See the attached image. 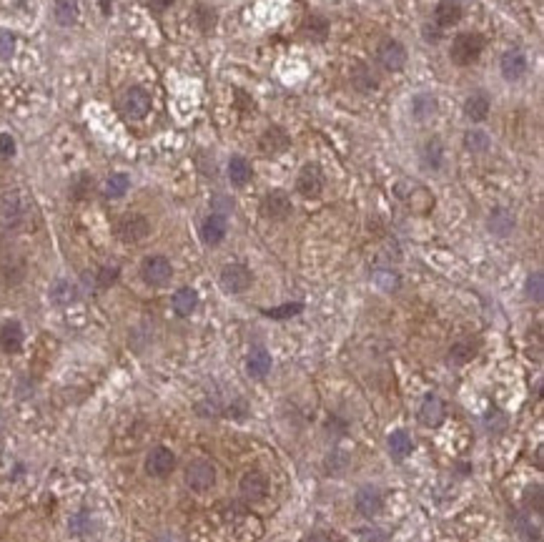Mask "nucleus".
Masks as SVG:
<instances>
[{"label": "nucleus", "mask_w": 544, "mask_h": 542, "mask_svg": "<svg viewBox=\"0 0 544 542\" xmlns=\"http://www.w3.org/2000/svg\"><path fill=\"white\" fill-rule=\"evenodd\" d=\"M441 33L439 28H432V26H424V41L427 43H439Z\"/></svg>", "instance_id": "46"}, {"label": "nucleus", "mask_w": 544, "mask_h": 542, "mask_svg": "<svg viewBox=\"0 0 544 542\" xmlns=\"http://www.w3.org/2000/svg\"><path fill=\"white\" fill-rule=\"evenodd\" d=\"M171 304H173V312L179 314V317H191L196 312V306H199V294L191 286H183V289H179V292L173 294Z\"/></svg>", "instance_id": "24"}, {"label": "nucleus", "mask_w": 544, "mask_h": 542, "mask_svg": "<svg viewBox=\"0 0 544 542\" xmlns=\"http://www.w3.org/2000/svg\"><path fill=\"white\" fill-rule=\"evenodd\" d=\"M356 510L364 517H376V514L384 510V494H381V490L379 487H374V485H366V487H361L356 492Z\"/></svg>", "instance_id": "11"}, {"label": "nucleus", "mask_w": 544, "mask_h": 542, "mask_svg": "<svg viewBox=\"0 0 544 542\" xmlns=\"http://www.w3.org/2000/svg\"><path fill=\"white\" fill-rule=\"evenodd\" d=\"M219 281H221V289L226 294H241L251 286L254 274H251V269L243 264H226L221 269Z\"/></svg>", "instance_id": "3"}, {"label": "nucleus", "mask_w": 544, "mask_h": 542, "mask_svg": "<svg viewBox=\"0 0 544 542\" xmlns=\"http://www.w3.org/2000/svg\"><path fill=\"white\" fill-rule=\"evenodd\" d=\"M214 203H216V211H214V214L226 216L228 211H234V201H228V199H226V196H223V194H219V196H216V199H214Z\"/></svg>", "instance_id": "44"}, {"label": "nucleus", "mask_w": 544, "mask_h": 542, "mask_svg": "<svg viewBox=\"0 0 544 542\" xmlns=\"http://www.w3.org/2000/svg\"><path fill=\"white\" fill-rule=\"evenodd\" d=\"M123 113L128 119H145L151 113V96L148 90L141 88V86H131V88L123 93Z\"/></svg>", "instance_id": "7"}, {"label": "nucleus", "mask_w": 544, "mask_h": 542, "mask_svg": "<svg viewBox=\"0 0 544 542\" xmlns=\"http://www.w3.org/2000/svg\"><path fill=\"white\" fill-rule=\"evenodd\" d=\"M176 470V454L168 447H153L145 457V472L151 477H168Z\"/></svg>", "instance_id": "10"}, {"label": "nucleus", "mask_w": 544, "mask_h": 542, "mask_svg": "<svg viewBox=\"0 0 544 542\" xmlns=\"http://www.w3.org/2000/svg\"><path fill=\"white\" fill-rule=\"evenodd\" d=\"M492 111V101L487 93H472V96L464 101V116H467L472 123H482L487 121Z\"/></svg>", "instance_id": "18"}, {"label": "nucleus", "mask_w": 544, "mask_h": 542, "mask_svg": "<svg viewBox=\"0 0 544 542\" xmlns=\"http://www.w3.org/2000/svg\"><path fill=\"white\" fill-rule=\"evenodd\" d=\"M246 372L254 379H263V377L271 372V354L266 352L263 347H256L251 349V354L246 359Z\"/></svg>", "instance_id": "22"}, {"label": "nucleus", "mask_w": 544, "mask_h": 542, "mask_svg": "<svg viewBox=\"0 0 544 542\" xmlns=\"http://www.w3.org/2000/svg\"><path fill=\"white\" fill-rule=\"evenodd\" d=\"M148 231H151V223H148V219L141 214H125L123 219L116 223V237L125 243L143 241V239L148 237Z\"/></svg>", "instance_id": "6"}, {"label": "nucleus", "mask_w": 544, "mask_h": 542, "mask_svg": "<svg viewBox=\"0 0 544 542\" xmlns=\"http://www.w3.org/2000/svg\"><path fill=\"white\" fill-rule=\"evenodd\" d=\"M372 281L376 286H379L381 292H386V294H392V292H396L399 289V284H401V279H399V274L394 269H376L372 274Z\"/></svg>", "instance_id": "32"}, {"label": "nucleus", "mask_w": 544, "mask_h": 542, "mask_svg": "<svg viewBox=\"0 0 544 542\" xmlns=\"http://www.w3.org/2000/svg\"><path fill=\"white\" fill-rule=\"evenodd\" d=\"M128 188H131V179L125 174H110L103 183V194L108 199H123L128 194Z\"/></svg>", "instance_id": "30"}, {"label": "nucleus", "mask_w": 544, "mask_h": 542, "mask_svg": "<svg viewBox=\"0 0 544 542\" xmlns=\"http://www.w3.org/2000/svg\"><path fill=\"white\" fill-rule=\"evenodd\" d=\"M21 216V199H18V194H8L3 196V201H0V221H15Z\"/></svg>", "instance_id": "34"}, {"label": "nucleus", "mask_w": 544, "mask_h": 542, "mask_svg": "<svg viewBox=\"0 0 544 542\" xmlns=\"http://www.w3.org/2000/svg\"><path fill=\"white\" fill-rule=\"evenodd\" d=\"M216 10L208 6H196V23H199V28L203 30V33H211V30L216 28Z\"/></svg>", "instance_id": "39"}, {"label": "nucleus", "mask_w": 544, "mask_h": 542, "mask_svg": "<svg viewBox=\"0 0 544 542\" xmlns=\"http://www.w3.org/2000/svg\"><path fill=\"white\" fill-rule=\"evenodd\" d=\"M226 171H228V181L234 186H246L248 181H251V176H254V168H251V163L243 156H231Z\"/></svg>", "instance_id": "25"}, {"label": "nucleus", "mask_w": 544, "mask_h": 542, "mask_svg": "<svg viewBox=\"0 0 544 542\" xmlns=\"http://www.w3.org/2000/svg\"><path fill=\"white\" fill-rule=\"evenodd\" d=\"M141 277H143L145 284L151 286H165L173 277V266L171 261L161 254L156 257H145L143 264H141Z\"/></svg>", "instance_id": "5"}, {"label": "nucleus", "mask_w": 544, "mask_h": 542, "mask_svg": "<svg viewBox=\"0 0 544 542\" xmlns=\"http://www.w3.org/2000/svg\"><path fill=\"white\" fill-rule=\"evenodd\" d=\"M145 3H148V8H151L153 13H165L176 0H145Z\"/></svg>", "instance_id": "45"}, {"label": "nucleus", "mask_w": 544, "mask_h": 542, "mask_svg": "<svg viewBox=\"0 0 544 542\" xmlns=\"http://www.w3.org/2000/svg\"><path fill=\"white\" fill-rule=\"evenodd\" d=\"M514 226H517V219H514V214L510 209H504V206L492 209L490 219H487V229L499 239L510 237L512 231H514Z\"/></svg>", "instance_id": "15"}, {"label": "nucleus", "mask_w": 544, "mask_h": 542, "mask_svg": "<svg viewBox=\"0 0 544 542\" xmlns=\"http://www.w3.org/2000/svg\"><path fill=\"white\" fill-rule=\"evenodd\" d=\"M15 53V35L10 30H0V58L6 61Z\"/></svg>", "instance_id": "40"}, {"label": "nucleus", "mask_w": 544, "mask_h": 542, "mask_svg": "<svg viewBox=\"0 0 544 542\" xmlns=\"http://www.w3.org/2000/svg\"><path fill=\"white\" fill-rule=\"evenodd\" d=\"M517 532L524 542H542V530H539V525H534V522H532L530 517H524V514L517 517Z\"/></svg>", "instance_id": "37"}, {"label": "nucleus", "mask_w": 544, "mask_h": 542, "mask_svg": "<svg viewBox=\"0 0 544 542\" xmlns=\"http://www.w3.org/2000/svg\"><path fill=\"white\" fill-rule=\"evenodd\" d=\"M352 83L359 93H369V90L379 88V81L374 78V70H369L366 66H359L356 70L352 73Z\"/></svg>", "instance_id": "33"}, {"label": "nucleus", "mask_w": 544, "mask_h": 542, "mask_svg": "<svg viewBox=\"0 0 544 542\" xmlns=\"http://www.w3.org/2000/svg\"><path fill=\"white\" fill-rule=\"evenodd\" d=\"M444 163V146L439 139H429L421 148V166L427 171H439Z\"/></svg>", "instance_id": "26"}, {"label": "nucleus", "mask_w": 544, "mask_h": 542, "mask_svg": "<svg viewBox=\"0 0 544 542\" xmlns=\"http://www.w3.org/2000/svg\"><path fill=\"white\" fill-rule=\"evenodd\" d=\"M201 239H203V243L206 246H219L223 239H226L228 234V221L226 216L221 214H208L203 221H201Z\"/></svg>", "instance_id": "13"}, {"label": "nucleus", "mask_w": 544, "mask_h": 542, "mask_svg": "<svg viewBox=\"0 0 544 542\" xmlns=\"http://www.w3.org/2000/svg\"><path fill=\"white\" fill-rule=\"evenodd\" d=\"M186 485L193 492H208L216 485V467L208 459H196L186 467Z\"/></svg>", "instance_id": "4"}, {"label": "nucleus", "mask_w": 544, "mask_h": 542, "mask_svg": "<svg viewBox=\"0 0 544 542\" xmlns=\"http://www.w3.org/2000/svg\"><path fill=\"white\" fill-rule=\"evenodd\" d=\"M53 15L58 26H73L78 21V0H55Z\"/></svg>", "instance_id": "29"}, {"label": "nucleus", "mask_w": 544, "mask_h": 542, "mask_svg": "<svg viewBox=\"0 0 544 542\" xmlns=\"http://www.w3.org/2000/svg\"><path fill=\"white\" fill-rule=\"evenodd\" d=\"M261 211L271 221H286L291 216V211H294V206H291L289 194L281 191V188H276V191H269V194L263 196Z\"/></svg>", "instance_id": "8"}, {"label": "nucleus", "mask_w": 544, "mask_h": 542, "mask_svg": "<svg viewBox=\"0 0 544 542\" xmlns=\"http://www.w3.org/2000/svg\"><path fill=\"white\" fill-rule=\"evenodd\" d=\"M444 417H447V410H444V402H441L436 394H424V399H421V407H419V424H424V427H429V430H434V427H439L441 422H444Z\"/></svg>", "instance_id": "12"}, {"label": "nucleus", "mask_w": 544, "mask_h": 542, "mask_svg": "<svg viewBox=\"0 0 544 542\" xmlns=\"http://www.w3.org/2000/svg\"><path fill=\"white\" fill-rule=\"evenodd\" d=\"M23 339H26V334H23V327L18 321H6V324L0 327V349H3L6 354L21 352Z\"/></svg>", "instance_id": "17"}, {"label": "nucleus", "mask_w": 544, "mask_h": 542, "mask_svg": "<svg viewBox=\"0 0 544 542\" xmlns=\"http://www.w3.org/2000/svg\"><path fill=\"white\" fill-rule=\"evenodd\" d=\"M464 146L472 153H484L490 148V136L484 131H467L464 133Z\"/></svg>", "instance_id": "38"}, {"label": "nucleus", "mask_w": 544, "mask_h": 542, "mask_svg": "<svg viewBox=\"0 0 544 542\" xmlns=\"http://www.w3.org/2000/svg\"><path fill=\"white\" fill-rule=\"evenodd\" d=\"M499 68H502V76L507 81H519L527 73V58H524L522 50H507L499 61Z\"/></svg>", "instance_id": "19"}, {"label": "nucleus", "mask_w": 544, "mask_h": 542, "mask_svg": "<svg viewBox=\"0 0 544 542\" xmlns=\"http://www.w3.org/2000/svg\"><path fill=\"white\" fill-rule=\"evenodd\" d=\"M436 108H439V106H436V98L432 96V93H416L412 101V113L419 123H427V121L434 119Z\"/></svg>", "instance_id": "23"}, {"label": "nucleus", "mask_w": 544, "mask_h": 542, "mask_svg": "<svg viewBox=\"0 0 544 542\" xmlns=\"http://www.w3.org/2000/svg\"><path fill=\"white\" fill-rule=\"evenodd\" d=\"M303 33H306V38H311V41H326V35H329V21L319 13L306 15V21H303Z\"/></svg>", "instance_id": "28"}, {"label": "nucleus", "mask_w": 544, "mask_h": 542, "mask_svg": "<svg viewBox=\"0 0 544 542\" xmlns=\"http://www.w3.org/2000/svg\"><path fill=\"white\" fill-rule=\"evenodd\" d=\"M239 490H241V497L246 502H261L269 494V480L261 472H246L241 477Z\"/></svg>", "instance_id": "14"}, {"label": "nucleus", "mask_w": 544, "mask_h": 542, "mask_svg": "<svg viewBox=\"0 0 544 542\" xmlns=\"http://www.w3.org/2000/svg\"><path fill=\"white\" fill-rule=\"evenodd\" d=\"M116 279H118V266H103V269L98 271V286H110V284H116Z\"/></svg>", "instance_id": "42"}, {"label": "nucleus", "mask_w": 544, "mask_h": 542, "mask_svg": "<svg viewBox=\"0 0 544 542\" xmlns=\"http://www.w3.org/2000/svg\"><path fill=\"white\" fill-rule=\"evenodd\" d=\"M301 312H303L301 301H289V304L274 306V309H263V317H269V319H291V317H296Z\"/></svg>", "instance_id": "36"}, {"label": "nucleus", "mask_w": 544, "mask_h": 542, "mask_svg": "<svg viewBox=\"0 0 544 542\" xmlns=\"http://www.w3.org/2000/svg\"><path fill=\"white\" fill-rule=\"evenodd\" d=\"M78 299V289L76 284H70L68 279H58L53 286H50V301L58 306H70Z\"/></svg>", "instance_id": "27"}, {"label": "nucleus", "mask_w": 544, "mask_h": 542, "mask_svg": "<svg viewBox=\"0 0 544 542\" xmlns=\"http://www.w3.org/2000/svg\"><path fill=\"white\" fill-rule=\"evenodd\" d=\"M13 156H15V141H13V136L3 133V136H0V159H13Z\"/></svg>", "instance_id": "43"}, {"label": "nucleus", "mask_w": 544, "mask_h": 542, "mask_svg": "<svg viewBox=\"0 0 544 542\" xmlns=\"http://www.w3.org/2000/svg\"><path fill=\"white\" fill-rule=\"evenodd\" d=\"M259 148H261L266 156H276V153H281L289 148V136L283 128L279 126H271L266 131L261 133V139H259Z\"/></svg>", "instance_id": "16"}, {"label": "nucleus", "mask_w": 544, "mask_h": 542, "mask_svg": "<svg viewBox=\"0 0 544 542\" xmlns=\"http://www.w3.org/2000/svg\"><path fill=\"white\" fill-rule=\"evenodd\" d=\"M309 542H336V540H334V537H329V535H314Z\"/></svg>", "instance_id": "47"}, {"label": "nucleus", "mask_w": 544, "mask_h": 542, "mask_svg": "<svg viewBox=\"0 0 544 542\" xmlns=\"http://www.w3.org/2000/svg\"><path fill=\"white\" fill-rule=\"evenodd\" d=\"M407 58H409L407 48H404L396 38H384V41L376 46V61H379V66L384 70L396 73V70H401L407 66Z\"/></svg>", "instance_id": "2"}, {"label": "nucleus", "mask_w": 544, "mask_h": 542, "mask_svg": "<svg viewBox=\"0 0 544 542\" xmlns=\"http://www.w3.org/2000/svg\"><path fill=\"white\" fill-rule=\"evenodd\" d=\"M90 530V517H88V512H78L73 520H70V532L73 535H85Z\"/></svg>", "instance_id": "41"}, {"label": "nucleus", "mask_w": 544, "mask_h": 542, "mask_svg": "<svg viewBox=\"0 0 544 542\" xmlns=\"http://www.w3.org/2000/svg\"><path fill=\"white\" fill-rule=\"evenodd\" d=\"M484 50V38L479 33H459L452 41V50L449 56L456 66H472V63L479 61Z\"/></svg>", "instance_id": "1"}, {"label": "nucleus", "mask_w": 544, "mask_h": 542, "mask_svg": "<svg viewBox=\"0 0 544 542\" xmlns=\"http://www.w3.org/2000/svg\"><path fill=\"white\" fill-rule=\"evenodd\" d=\"M386 447H389V454L401 462V459H407L414 452V439L409 437V432L394 430L392 434H389V439H386Z\"/></svg>", "instance_id": "21"}, {"label": "nucleus", "mask_w": 544, "mask_h": 542, "mask_svg": "<svg viewBox=\"0 0 544 542\" xmlns=\"http://www.w3.org/2000/svg\"><path fill=\"white\" fill-rule=\"evenodd\" d=\"M524 292H527V297H530L534 304H542V299H544V277H542V271H534V274H530V277H527Z\"/></svg>", "instance_id": "35"}, {"label": "nucleus", "mask_w": 544, "mask_h": 542, "mask_svg": "<svg viewBox=\"0 0 544 542\" xmlns=\"http://www.w3.org/2000/svg\"><path fill=\"white\" fill-rule=\"evenodd\" d=\"M296 188L303 199H316L324 191V171L316 163H306L296 176Z\"/></svg>", "instance_id": "9"}, {"label": "nucleus", "mask_w": 544, "mask_h": 542, "mask_svg": "<svg viewBox=\"0 0 544 542\" xmlns=\"http://www.w3.org/2000/svg\"><path fill=\"white\" fill-rule=\"evenodd\" d=\"M476 357V344L474 341H456L454 347L449 349V361L456 367H464Z\"/></svg>", "instance_id": "31"}, {"label": "nucleus", "mask_w": 544, "mask_h": 542, "mask_svg": "<svg viewBox=\"0 0 544 542\" xmlns=\"http://www.w3.org/2000/svg\"><path fill=\"white\" fill-rule=\"evenodd\" d=\"M462 21V6L456 0H439L434 8V23L439 28H452Z\"/></svg>", "instance_id": "20"}]
</instances>
